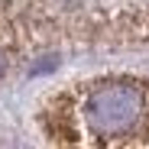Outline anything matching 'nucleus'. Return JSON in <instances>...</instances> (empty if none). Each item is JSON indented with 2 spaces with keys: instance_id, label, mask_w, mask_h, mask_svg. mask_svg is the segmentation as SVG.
<instances>
[{
  "instance_id": "1",
  "label": "nucleus",
  "mask_w": 149,
  "mask_h": 149,
  "mask_svg": "<svg viewBox=\"0 0 149 149\" xmlns=\"http://www.w3.org/2000/svg\"><path fill=\"white\" fill-rule=\"evenodd\" d=\"M45 133L78 146H146L149 143V81L127 74L78 81L45 107Z\"/></svg>"
}]
</instances>
